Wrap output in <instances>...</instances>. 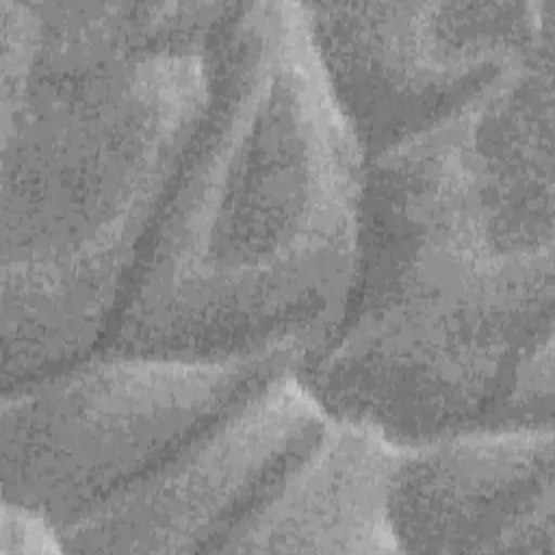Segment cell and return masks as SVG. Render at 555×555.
<instances>
[{
    "label": "cell",
    "mask_w": 555,
    "mask_h": 555,
    "mask_svg": "<svg viewBox=\"0 0 555 555\" xmlns=\"http://www.w3.org/2000/svg\"><path fill=\"white\" fill-rule=\"evenodd\" d=\"M364 169L301 4L236 2L206 117L91 358L317 347L353 280Z\"/></svg>",
    "instance_id": "6da1fadb"
},
{
    "label": "cell",
    "mask_w": 555,
    "mask_h": 555,
    "mask_svg": "<svg viewBox=\"0 0 555 555\" xmlns=\"http://www.w3.org/2000/svg\"><path fill=\"white\" fill-rule=\"evenodd\" d=\"M553 251L509 249L460 152L414 141L366 163L347 301L297 377L399 447L553 427Z\"/></svg>",
    "instance_id": "7a4b0ae2"
},
{
    "label": "cell",
    "mask_w": 555,
    "mask_h": 555,
    "mask_svg": "<svg viewBox=\"0 0 555 555\" xmlns=\"http://www.w3.org/2000/svg\"><path fill=\"white\" fill-rule=\"evenodd\" d=\"M230 15L202 43L30 74L2 108V390L102 347L206 117Z\"/></svg>",
    "instance_id": "3957f363"
},
{
    "label": "cell",
    "mask_w": 555,
    "mask_h": 555,
    "mask_svg": "<svg viewBox=\"0 0 555 555\" xmlns=\"http://www.w3.org/2000/svg\"><path fill=\"white\" fill-rule=\"evenodd\" d=\"M301 356L297 343L232 358L98 356L2 390V499L61 533Z\"/></svg>",
    "instance_id": "277c9868"
},
{
    "label": "cell",
    "mask_w": 555,
    "mask_h": 555,
    "mask_svg": "<svg viewBox=\"0 0 555 555\" xmlns=\"http://www.w3.org/2000/svg\"><path fill=\"white\" fill-rule=\"evenodd\" d=\"M299 4L366 160L457 117L553 52V0Z\"/></svg>",
    "instance_id": "5b68a950"
},
{
    "label": "cell",
    "mask_w": 555,
    "mask_h": 555,
    "mask_svg": "<svg viewBox=\"0 0 555 555\" xmlns=\"http://www.w3.org/2000/svg\"><path fill=\"white\" fill-rule=\"evenodd\" d=\"M330 421L293 366L63 529V553H223Z\"/></svg>",
    "instance_id": "8992f818"
},
{
    "label": "cell",
    "mask_w": 555,
    "mask_h": 555,
    "mask_svg": "<svg viewBox=\"0 0 555 555\" xmlns=\"http://www.w3.org/2000/svg\"><path fill=\"white\" fill-rule=\"evenodd\" d=\"M399 553H555L553 427L403 447L388 490Z\"/></svg>",
    "instance_id": "52a82bcc"
},
{
    "label": "cell",
    "mask_w": 555,
    "mask_h": 555,
    "mask_svg": "<svg viewBox=\"0 0 555 555\" xmlns=\"http://www.w3.org/2000/svg\"><path fill=\"white\" fill-rule=\"evenodd\" d=\"M401 451L369 427L332 418L223 553H399L388 490Z\"/></svg>",
    "instance_id": "ba28073f"
},
{
    "label": "cell",
    "mask_w": 555,
    "mask_h": 555,
    "mask_svg": "<svg viewBox=\"0 0 555 555\" xmlns=\"http://www.w3.org/2000/svg\"><path fill=\"white\" fill-rule=\"evenodd\" d=\"M63 553L54 527L33 507L2 499L0 555Z\"/></svg>",
    "instance_id": "9c48e42d"
}]
</instances>
